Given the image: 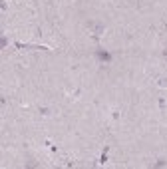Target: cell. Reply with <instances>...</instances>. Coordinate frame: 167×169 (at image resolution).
Segmentation results:
<instances>
[{"label": "cell", "mask_w": 167, "mask_h": 169, "mask_svg": "<svg viewBox=\"0 0 167 169\" xmlns=\"http://www.w3.org/2000/svg\"><path fill=\"white\" fill-rule=\"evenodd\" d=\"M95 56H98V60H99V62H105V64H108V62H112V54H109L108 50H102V48H99V50H95Z\"/></svg>", "instance_id": "cell-1"}, {"label": "cell", "mask_w": 167, "mask_h": 169, "mask_svg": "<svg viewBox=\"0 0 167 169\" xmlns=\"http://www.w3.org/2000/svg\"><path fill=\"white\" fill-rule=\"evenodd\" d=\"M92 28H94L95 36H99V34H104V24H99V22H94V24H92Z\"/></svg>", "instance_id": "cell-2"}, {"label": "cell", "mask_w": 167, "mask_h": 169, "mask_svg": "<svg viewBox=\"0 0 167 169\" xmlns=\"http://www.w3.org/2000/svg\"><path fill=\"white\" fill-rule=\"evenodd\" d=\"M159 88H167V78H161V80H159Z\"/></svg>", "instance_id": "cell-3"}, {"label": "cell", "mask_w": 167, "mask_h": 169, "mask_svg": "<svg viewBox=\"0 0 167 169\" xmlns=\"http://www.w3.org/2000/svg\"><path fill=\"white\" fill-rule=\"evenodd\" d=\"M40 113H42V116H50V110H48V107H40Z\"/></svg>", "instance_id": "cell-4"}, {"label": "cell", "mask_w": 167, "mask_h": 169, "mask_svg": "<svg viewBox=\"0 0 167 169\" xmlns=\"http://www.w3.org/2000/svg\"><path fill=\"white\" fill-rule=\"evenodd\" d=\"M165 54H167V52H165Z\"/></svg>", "instance_id": "cell-5"}]
</instances>
